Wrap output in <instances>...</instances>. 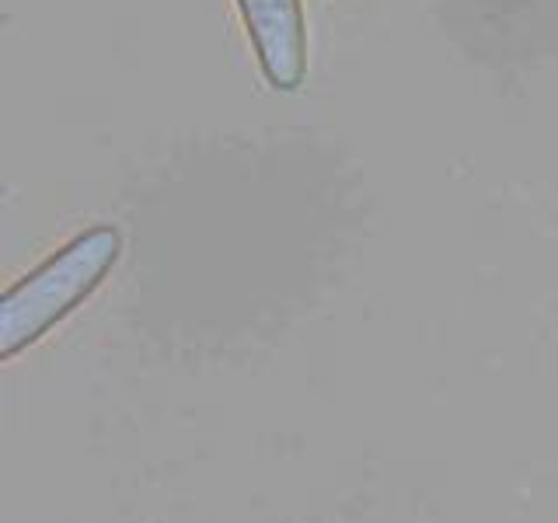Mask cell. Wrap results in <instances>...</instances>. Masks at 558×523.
Wrapping results in <instances>:
<instances>
[{
	"instance_id": "obj_1",
	"label": "cell",
	"mask_w": 558,
	"mask_h": 523,
	"mask_svg": "<svg viewBox=\"0 0 558 523\" xmlns=\"http://www.w3.org/2000/svg\"><path fill=\"white\" fill-rule=\"evenodd\" d=\"M119 255L122 234L101 223L66 241L39 269L17 279L0 301V360H14L22 349L39 342L52 325L70 318L105 283Z\"/></svg>"
},
{
	"instance_id": "obj_2",
	"label": "cell",
	"mask_w": 558,
	"mask_h": 523,
	"mask_svg": "<svg viewBox=\"0 0 558 523\" xmlns=\"http://www.w3.org/2000/svg\"><path fill=\"white\" fill-rule=\"evenodd\" d=\"M258 70L272 92H301L307 81V17L301 0H234Z\"/></svg>"
}]
</instances>
